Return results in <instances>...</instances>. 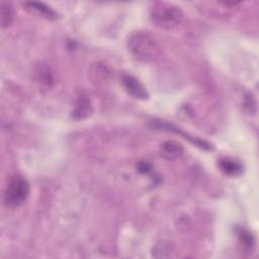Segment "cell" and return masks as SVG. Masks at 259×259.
<instances>
[{
	"label": "cell",
	"mask_w": 259,
	"mask_h": 259,
	"mask_svg": "<svg viewBox=\"0 0 259 259\" xmlns=\"http://www.w3.org/2000/svg\"><path fill=\"white\" fill-rule=\"evenodd\" d=\"M219 167L225 174L230 176H238L243 172L242 164L232 158L221 159L219 161Z\"/></svg>",
	"instance_id": "8992f818"
},
{
	"label": "cell",
	"mask_w": 259,
	"mask_h": 259,
	"mask_svg": "<svg viewBox=\"0 0 259 259\" xmlns=\"http://www.w3.org/2000/svg\"><path fill=\"white\" fill-rule=\"evenodd\" d=\"M183 147L174 141H167L162 145V156L168 160L177 159L183 154Z\"/></svg>",
	"instance_id": "ba28073f"
},
{
	"label": "cell",
	"mask_w": 259,
	"mask_h": 259,
	"mask_svg": "<svg viewBox=\"0 0 259 259\" xmlns=\"http://www.w3.org/2000/svg\"><path fill=\"white\" fill-rule=\"evenodd\" d=\"M25 5L32 11L36 12L37 14L41 15L42 17L50 19V20H55L59 17V14L49 5L42 3V2H26Z\"/></svg>",
	"instance_id": "52a82bcc"
},
{
	"label": "cell",
	"mask_w": 259,
	"mask_h": 259,
	"mask_svg": "<svg viewBox=\"0 0 259 259\" xmlns=\"http://www.w3.org/2000/svg\"><path fill=\"white\" fill-rule=\"evenodd\" d=\"M150 18L159 27L172 28L182 21L183 13L173 4L158 2L150 9Z\"/></svg>",
	"instance_id": "7a4b0ae2"
},
{
	"label": "cell",
	"mask_w": 259,
	"mask_h": 259,
	"mask_svg": "<svg viewBox=\"0 0 259 259\" xmlns=\"http://www.w3.org/2000/svg\"><path fill=\"white\" fill-rule=\"evenodd\" d=\"M153 126L155 127H158V128H163V130H166V131H170V132H173L175 134H179L181 136L184 137V139H187L189 142H191L193 145L201 148V149H204V150H207V151H210L212 150V147L206 143L205 141H201L197 138H193L192 136L186 134V133H183L182 130L174 126L173 124H170L168 122H164L162 120H153Z\"/></svg>",
	"instance_id": "5b68a950"
},
{
	"label": "cell",
	"mask_w": 259,
	"mask_h": 259,
	"mask_svg": "<svg viewBox=\"0 0 259 259\" xmlns=\"http://www.w3.org/2000/svg\"><path fill=\"white\" fill-rule=\"evenodd\" d=\"M121 83L124 89L126 90V92L133 97L137 99H142V100L148 99L149 93L146 87L136 77L128 74H124L121 77Z\"/></svg>",
	"instance_id": "277c9868"
},
{
	"label": "cell",
	"mask_w": 259,
	"mask_h": 259,
	"mask_svg": "<svg viewBox=\"0 0 259 259\" xmlns=\"http://www.w3.org/2000/svg\"><path fill=\"white\" fill-rule=\"evenodd\" d=\"M29 183L24 177L20 175L13 176L10 178L4 190L5 205L10 208L20 206L26 200L29 194Z\"/></svg>",
	"instance_id": "3957f363"
},
{
	"label": "cell",
	"mask_w": 259,
	"mask_h": 259,
	"mask_svg": "<svg viewBox=\"0 0 259 259\" xmlns=\"http://www.w3.org/2000/svg\"><path fill=\"white\" fill-rule=\"evenodd\" d=\"M89 108H90V104H89L88 99L80 98V104L77 105L74 114H79L78 118H84L83 114H85V116H87Z\"/></svg>",
	"instance_id": "30bf717a"
},
{
	"label": "cell",
	"mask_w": 259,
	"mask_h": 259,
	"mask_svg": "<svg viewBox=\"0 0 259 259\" xmlns=\"http://www.w3.org/2000/svg\"><path fill=\"white\" fill-rule=\"evenodd\" d=\"M127 47L132 55L143 63L156 61L161 54V48L157 40L148 32H135L127 41Z\"/></svg>",
	"instance_id": "6da1fadb"
},
{
	"label": "cell",
	"mask_w": 259,
	"mask_h": 259,
	"mask_svg": "<svg viewBox=\"0 0 259 259\" xmlns=\"http://www.w3.org/2000/svg\"><path fill=\"white\" fill-rule=\"evenodd\" d=\"M15 12L12 4L7 1H1L0 3V22L2 28L8 27L14 20Z\"/></svg>",
	"instance_id": "9c48e42d"
}]
</instances>
